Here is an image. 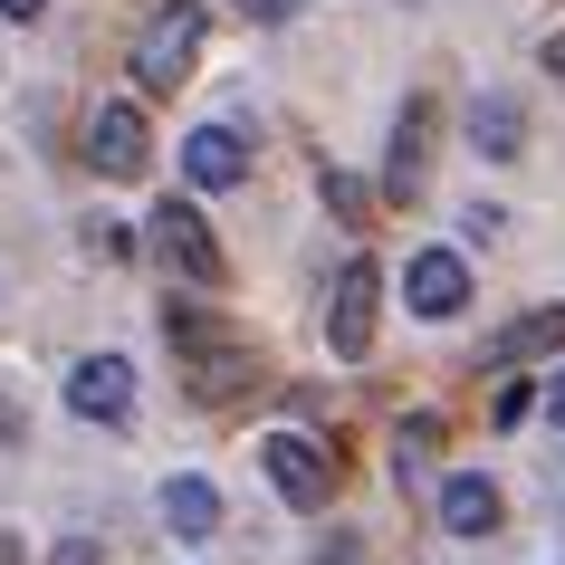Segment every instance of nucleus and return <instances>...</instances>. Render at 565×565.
<instances>
[{"label":"nucleus","mask_w":565,"mask_h":565,"mask_svg":"<svg viewBox=\"0 0 565 565\" xmlns=\"http://www.w3.org/2000/svg\"><path fill=\"white\" fill-rule=\"evenodd\" d=\"M39 10H49V0H0V20H39Z\"/></svg>","instance_id":"f3484780"},{"label":"nucleus","mask_w":565,"mask_h":565,"mask_svg":"<svg viewBox=\"0 0 565 565\" xmlns=\"http://www.w3.org/2000/svg\"><path fill=\"white\" fill-rule=\"evenodd\" d=\"M422 145H431V96H413V106H403V125H393V163H384V182L403 192V202L422 192Z\"/></svg>","instance_id":"ddd939ff"},{"label":"nucleus","mask_w":565,"mask_h":565,"mask_svg":"<svg viewBox=\"0 0 565 565\" xmlns=\"http://www.w3.org/2000/svg\"><path fill=\"white\" fill-rule=\"evenodd\" d=\"M546 403H556V422H565V374H556V384H546Z\"/></svg>","instance_id":"6ab92c4d"},{"label":"nucleus","mask_w":565,"mask_h":565,"mask_svg":"<svg viewBox=\"0 0 565 565\" xmlns=\"http://www.w3.org/2000/svg\"><path fill=\"white\" fill-rule=\"evenodd\" d=\"M163 527H173L182 546H211V527H221V489H211V479H192V470H182L173 489H163Z\"/></svg>","instance_id":"9b49d317"},{"label":"nucleus","mask_w":565,"mask_h":565,"mask_svg":"<svg viewBox=\"0 0 565 565\" xmlns=\"http://www.w3.org/2000/svg\"><path fill=\"white\" fill-rule=\"evenodd\" d=\"M87 163L96 173H145L153 163V145H145V116H135V106H125V96H106V106H87Z\"/></svg>","instance_id":"0eeeda50"},{"label":"nucleus","mask_w":565,"mask_h":565,"mask_svg":"<svg viewBox=\"0 0 565 565\" xmlns=\"http://www.w3.org/2000/svg\"><path fill=\"white\" fill-rule=\"evenodd\" d=\"M182 182H192V192H231V182H249V145H239L231 125H192V135H182Z\"/></svg>","instance_id":"6e6552de"},{"label":"nucleus","mask_w":565,"mask_h":565,"mask_svg":"<svg viewBox=\"0 0 565 565\" xmlns=\"http://www.w3.org/2000/svg\"><path fill=\"white\" fill-rule=\"evenodd\" d=\"M403 307L431 317V327H450V317L470 307V259H460V249H413V268H403Z\"/></svg>","instance_id":"423d86ee"},{"label":"nucleus","mask_w":565,"mask_h":565,"mask_svg":"<svg viewBox=\"0 0 565 565\" xmlns=\"http://www.w3.org/2000/svg\"><path fill=\"white\" fill-rule=\"evenodd\" d=\"M163 335H173V355H182V374H192V393L202 403H231V393H249V345H239L231 327H211L202 307H163Z\"/></svg>","instance_id":"f257e3e1"},{"label":"nucleus","mask_w":565,"mask_h":565,"mask_svg":"<svg viewBox=\"0 0 565 565\" xmlns=\"http://www.w3.org/2000/svg\"><path fill=\"white\" fill-rule=\"evenodd\" d=\"M441 527L450 536H499V489L479 470H450L441 479Z\"/></svg>","instance_id":"9d476101"},{"label":"nucleus","mask_w":565,"mask_h":565,"mask_svg":"<svg viewBox=\"0 0 565 565\" xmlns=\"http://www.w3.org/2000/svg\"><path fill=\"white\" fill-rule=\"evenodd\" d=\"M259 470H268V489H278L288 508H327V489H335V460L307 441V431H268Z\"/></svg>","instance_id":"39448f33"},{"label":"nucleus","mask_w":565,"mask_h":565,"mask_svg":"<svg viewBox=\"0 0 565 565\" xmlns=\"http://www.w3.org/2000/svg\"><path fill=\"white\" fill-rule=\"evenodd\" d=\"M374 307H384V268H374V259H345V268H335V317H327V345L345 364L374 355Z\"/></svg>","instance_id":"20e7f679"},{"label":"nucleus","mask_w":565,"mask_h":565,"mask_svg":"<svg viewBox=\"0 0 565 565\" xmlns=\"http://www.w3.org/2000/svg\"><path fill=\"white\" fill-rule=\"evenodd\" d=\"M135 239H125V221H87V259H125Z\"/></svg>","instance_id":"2eb2a0df"},{"label":"nucleus","mask_w":565,"mask_h":565,"mask_svg":"<svg viewBox=\"0 0 565 565\" xmlns=\"http://www.w3.org/2000/svg\"><path fill=\"white\" fill-rule=\"evenodd\" d=\"M153 259L173 278H192V288H221V239H211V221L192 202H153Z\"/></svg>","instance_id":"7ed1b4c3"},{"label":"nucleus","mask_w":565,"mask_h":565,"mask_svg":"<svg viewBox=\"0 0 565 565\" xmlns=\"http://www.w3.org/2000/svg\"><path fill=\"white\" fill-rule=\"evenodd\" d=\"M239 10H249V20H268V30H278V20H288V10H298V0H239Z\"/></svg>","instance_id":"dca6fc26"},{"label":"nucleus","mask_w":565,"mask_h":565,"mask_svg":"<svg viewBox=\"0 0 565 565\" xmlns=\"http://www.w3.org/2000/svg\"><path fill=\"white\" fill-rule=\"evenodd\" d=\"M470 145L489 153V163H518V145H527V116H518V96H499V87L479 96V106H470Z\"/></svg>","instance_id":"f8f14e48"},{"label":"nucleus","mask_w":565,"mask_h":565,"mask_svg":"<svg viewBox=\"0 0 565 565\" xmlns=\"http://www.w3.org/2000/svg\"><path fill=\"white\" fill-rule=\"evenodd\" d=\"M192 49H202V0H163L135 39V87L145 96H173L192 77Z\"/></svg>","instance_id":"f03ea898"},{"label":"nucleus","mask_w":565,"mask_h":565,"mask_svg":"<svg viewBox=\"0 0 565 565\" xmlns=\"http://www.w3.org/2000/svg\"><path fill=\"white\" fill-rule=\"evenodd\" d=\"M546 67H556V77H565V30H556V39H546Z\"/></svg>","instance_id":"a211bd4d"},{"label":"nucleus","mask_w":565,"mask_h":565,"mask_svg":"<svg viewBox=\"0 0 565 565\" xmlns=\"http://www.w3.org/2000/svg\"><path fill=\"white\" fill-rule=\"evenodd\" d=\"M565 345V307H536V317H518V327L499 335V355L518 364V355H556Z\"/></svg>","instance_id":"4468645a"},{"label":"nucleus","mask_w":565,"mask_h":565,"mask_svg":"<svg viewBox=\"0 0 565 565\" xmlns=\"http://www.w3.org/2000/svg\"><path fill=\"white\" fill-rule=\"evenodd\" d=\"M67 403H77L87 422H125L135 413V364L125 355H87L77 374H67Z\"/></svg>","instance_id":"1a4fd4ad"}]
</instances>
